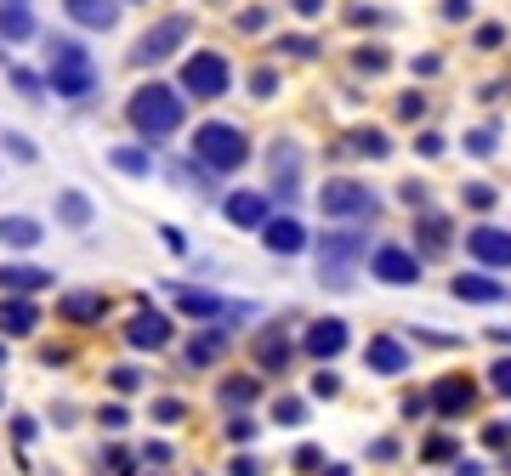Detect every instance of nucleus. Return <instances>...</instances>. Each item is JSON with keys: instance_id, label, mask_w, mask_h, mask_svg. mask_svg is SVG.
<instances>
[{"instance_id": "a18cd8bd", "label": "nucleus", "mask_w": 511, "mask_h": 476, "mask_svg": "<svg viewBox=\"0 0 511 476\" xmlns=\"http://www.w3.org/2000/svg\"><path fill=\"white\" fill-rule=\"evenodd\" d=\"M295 465L313 471V465H324V453H318V448H295Z\"/></svg>"}, {"instance_id": "ea45409f", "label": "nucleus", "mask_w": 511, "mask_h": 476, "mask_svg": "<svg viewBox=\"0 0 511 476\" xmlns=\"http://www.w3.org/2000/svg\"><path fill=\"white\" fill-rule=\"evenodd\" d=\"M12 85H17V91H24V97H40V80H34L29 69H12Z\"/></svg>"}, {"instance_id": "dca6fc26", "label": "nucleus", "mask_w": 511, "mask_h": 476, "mask_svg": "<svg viewBox=\"0 0 511 476\" xmlns=\"http://www.w3.org/2000/svg\"><path fill=\"white\" fill-rule=\"evenodd\" d=\"M222 210H227L233 227H267V199H262V193H233Z\"/></svg>"}, {"instance_id": "1a4fd4ad", "label": "nucleus", "mask_w": 511, "mask_h": 476, "mask_svg": "<svg viewBox=\"0 0 511 476\" xmlns=\"http://www.w3.org/2000/svg\"><path fill=\"white\" fill-rule=\"evenodd\" d=\"M370 272L381 278V284H420V262H415V255L410 250H398V244H381L375 255H370Z\"/></svg>"}, {"instance_id": "a878e982", "label": "nucleus", "mask_w": 511, "mask_h": 476, "mask_svg": "<svg viewBox=\"0 0 511 476\" xmlns=\"http://www.w3.org/2000/svg\"><path fill=\"white\" fill-rule=\"evenodd\" d=\"M415 238H420L426 255H438L443 244H449V222H443V215H420V222H415Z\"/></svg>"}, {"instance_id": "4468645a", "label": "nucleus", "mask_w": 511, "mask_h": 476, "mask_svg": "<svg viewBox=\"0 0 511 476\" xmlns=\"http://www.w3.org/2000/svg\"><path fill=\"white\" fill-rule=\"evenodd\" d=\"M63 12H69L80 29H114L120 24V6H114V0H63Z\"/></svg>"}, {"instance_id": "7c9ffc66", "label": "nucleus", "mask_w": 511, "mask_h": 476, "mask_svg": "<svg viewBox=\"0 0 511 476\" xmlns=\"http://www.w3.org/2000/svg\"><path fill=\"white\" fill-rule=\"evenodd\" d=\"M273 420H279V425H302V420H307V403L279 397V403H273Z\"/></svg>"}, {"instance_id": "37998d69", "label": "nucleus", "mask_w": 511, "mask_h": 476, "mask_svg": "<svg viewBox=\"0 0 511 476\" xmlns=\"http://www.w3.org/2000/svg\"><path fill=\"white\" fill-rule=\"evenodd\" d=\"M483 443H488V448H506V443H511V425H488Z\"/></svg>"}, {"instance_id": "603ef678", "label": "nucleus", "mask_w": 511, "mask_h": 476, "mask_svg": "<svg viewBox=\"0 0 511 476\" xmlns=\"http://www.w3.org/2000/svg\"><path fill=\"white\" fill-rule=\"evenodd\" d=\"M455 476H488V471H483L477 460H455Z\"/></svg>"}, {"instance_id": "f8f14e48", "label": "nucleus", "mask_w": 511, "mask_h": 476, "mask_svg": "<svg viewBox=\"0 0 511 476\" xmlns=\"http://www.w3.org/2000/svg\"><path fill=\"white\" fill-rule=\"evenodd\" d=\"M364 363H370V375H403L410 369V346H403L398 335H375L364 346Z\"/></svg>"}, {"instance_id": "b1692460", "label": "nucleus", "mask_w": 511, "mask_h": 476, "mask_svg": "<svg viewBox=\"0 0 511 476\" xmlns=\"http://www.w3.org/2000/svg\"><path fill=\"white\" fill-rule=\"evenodd\" d=\"M102 312H109V300H102V295H69V300H63V318H74V323H97Z\"/></svg>"}, {"instance_id": "3c124183", "label": "nucleus", "mask_w": 511, "mask_h": 476, "mask_svg": "<svg viewBox=\"0 0 511 476\" xmlns=\"http://www.w3.org/2000/svg\"><path fill=\"white\" fill-rule=\"evenodd\" d=\"M6 148H12L17 159H34V142H24V137H6Z\"/></svg>"}, {"instance_id": "39448f33", "label": "nucleus", "mask_w": 511, "mask_h": 476, "mask_svg": "<svg viewBox=\"0 0 511 476\" xmlns=\"http://www.w3.org/2000/svg\"><path fill=\"white\" fill-rule=\"evenodd\" d=\"M227 80H233V69H227V57H222V52H194V57L182 62V91H188V97H199V102L222 97V91H227Z\"/></svg>"}, {"instance_id": "423d86ee", "label": "nucleus", "mask_w": 511, "mask_h": 476, "mask_svg": "<svg viewBox=\"0 0 511 476\" xmlns=\"http://www.w3.org/2000/svg\"><path fill=\"white\" fill-rule=\"evenodd\" d=\"M318 255H324V284H347V267L364 255V233H324Z\"/></svg>"}, {"instance_id": "72a5a7b5", "label": "nucleus", "mask_w": 511, "mask_h": 476, "mask_svg": "<svg viewBox=\"0 0 511 476\" xmlns=\"http://www.w3.org/2000/svg\"><path fill=\"white\" fill-rule=\"evenodd\" d=\"M488 386H495L500 397H511V357H500L495 369H488Z\"/></svg>"}, {"instance_id": "f704fd0d", "label": "nucleus", "mask_w": 511, "mask_h": 476, "mask_svg": "<svg viewBox=\"0 0 511 476\" xmlns=\"http://www.w3.org/2000/svg\"><path fill=\"white\" fill-rule=\"evenodd\" d=\"M250 91L256 97H273V91H279V74H273V69H256L250 74Z\"/></svg>"}, {"instance_id": "5fc2aeb1", "label": "nucleus", "mask_w": 511, "mask_h": 476, "mask_svg": "<svg viewBox=\"0 0 511 476\" xmlns=\"http://www.w3.org/2000/svg\"><path fill=\"white\" fill-rule=\"evenodd\" d=\"M324 476H347V465H330V471H324Z\"/></svg>"}, {"instance_id": "f257e3e1", "label": "nucleus", "mask_w": 511, "mask_h": 476, "mask_svg": "<svg viewBox=\"0 0 511 476\" xmlns=\"http://www.w3.org/2000/svg\"><path fill=\"white\" fill-rule=\"evenodd\" d=\"M131 125L142 131V142H165L170 131L182 125V97L170 91V85H159V80H148L142 91L131 97Z\"/></svg>"}, {"instance_id": "aec40b11", "label": "nucleus", "mask_w": 511, "mask_h": 476, "mask_svg": "<svg viewBox=\"0 0 511 476\" xmlns=\"http://www.w3.org/2000/svg\"><path fill=\"white\" fill-rule=\"evenodd\" d=\"M222 352H227V335H222V329H205V335L188 340V352H182V357L194 363V369H210V363H217Z\"/></svg>"}, {"instance_id": "e433bc0d", "label": "nucleus", "mask_w": 511, "mask_h": 476, "mask_svg": "<svg viewBox=\"0 0 511 476\" xmlns=\"http://www.w3.org/2000/svg\"><path fill=\"white\" fill-rule=\"evenodd\" d=\"M109 386H114V392H137L142 375H137V369H109Z\"/></svg>"}, {"instance_id": "a211bd4d", "label": "nucleus", "mask_w": 511, "mask_h": 476, "mask_svg": "<svg viewBox=\"0 0 511 476\" xmlns=\"http://www.w3.org/2000/svg\"><path fill=\"white\" fill-rule=\"evenodd\" d=\"M34 323H40V312L29 307L24 295H12V300H0V329L6 335H34Z\"/></svg>"}, {"instance_id": "20e7f679", "label": "nucleus", "mask_w": 511, "mask_h": 476, "mask_svg": "<svg viewBox=\"0 0 511 476\" xmlns=\"http://www.w3.org/2000/svg\"><path fill=\"white\" fill-rule=\"evenodd\" d=\"M318 210L330 215V222H364V215H381V199L364 187V182H330L324 193H318Z\"/></svg>"}, {"instance_id": "4be33fe9", "label": "nucleus", "mask_w": 511, "mask_h": 476, "mask_svg": "<svg viewBox=\"0 0 511 476\" xmlns=\"http://www.w3.org/2000/svg\"><path fill=\"white\" fill-rule=\"evenodd\" d=\"M46 284H52V272H40V267H0V290L29 295V290H46Z\"/></svg>"}, {"instance_id": "c03bdc74", "label": "nucleus", "mask_w": 511, "mask_h": 476, "mask_svg": "<svg viewBox=\"0 0 511 476\" xmlns=\"http://www.w3.org/2000/svg\"><path fill=\"white\" fill-rule=\"evenodd\" d=\"M392 453H398L392 437H375V443H370V460H392Z\"/></svg>"}, {"instance_id": "0eeeda50", "label": "nucleus", "mask_w": 511, "mask_h": 476, "mask_svg": "<svg viewBox=\"0 0 511 476\" xmlns=\"http://www.w3.org/2000/svg\"><path fill=\"white\" fill-rule=\"evenodd\" d=\"M347 340H352V329H347L341 318H318V323H307L302 352H307V357H318V363H335L341 352H347Z\"/></svg>"}, {"instance_id": "9d476101", "label": "nucleus", "mask_w": 511, "mask_h": 476, "mask_svg": "<svg viewBox=\"0 0 511 476\" xmlns=\"http://www.w3.org/2000/svg\"><path fill=\"white\" fill-rule=\"evenodd\" d=\"M426 403H432L443 420H455V414H466V408L477 403V386L466 380V375H449V380H438L432 392H426Z\"/></svg>"}, {"instance_id": "cd10ccee", "label": "nucleus", "mask_w": 511, "mask_h": 476, "mask_svg": "<svg viewBox=\"0 0 511 476\" xmlns=\"http://www.w3.org/2000/svg\"><path fill=\"white\" fill-rule=\"evenodd\" d=\"M290 357H295V346L273 329V335H262V369H290Z\"/></svg>"}, {"instance_id": "bb28decb", "label": "nucleus", "mask_w": 511, "mask_h": 476, "mask_svg": "<svg viewBox=\"0 0 511 476\" xmlns=\"http://www.w3.org/2000/svg\"><path fill=\"white\" fill-rule=\"evenodd\" d=\"M114 170H125V176H148V170H154V154H148V148H114Z\"/></svg>"}, {"instance_id": "58836bf2", "label": "nucleus", "mask_w": 511, "mask_h": 476, "mask_svg": "<svg viewBox=\"0 0 511 476\" xmlns=\"http://www.w3.org/2000/svg\"><path fill=\"white\" fill-rule=\"evenodd\" d=\"M358 69H387V52H381V46H364V52H358Z\"/></svg>"}, {"instance_id": "2eb2a0df", "label": "nucleus", "mask_w": 511, "mask_h": 476, "mask_svg": "<svg viewBox=\"0 0 511 476\" xmlns=\"http://www.w3.org/2000/svg\"><path fill=\"white\" fill-rule=\"evenodd\" d=\"M262 238H267V250H273V255H295V250H307V227L295 222V215H279V222H267Z\"/></svg>"}, {"instance_id": "c9c22d12", "label": "nucleus", "mask_w": 511, "mask_h": 476, "mask_svg": "<svg viewBox=\"0 0 511 476\" xmlns=\"http://www.w3.org/2000/svg\"><path fill=\"white\" fill-rule=\"evenodd\" d=\"M495 142H500V137L488 131V125H483V131H472V137H466V148H472L477 159H483V154H495Z\"/></svg>"}, {"instance_id": "6e6d98bb", "label": "nucleus", "mask_w": 511, "mask_h": 476, "mask_svg": "<svg viewBox=\"0 0 511 476\" xmlns=\"http://www.w3.org/2000/svg\"><path fill=\"white\" fill-rule=\"evenodd\" d=\"M0 363H6V346H0Z\"/></svg>"}, {"instance_id": "8fccbe9b", "label": "nucleus", "mask_w": 511, "mask_h": 476, "mask_svg": "<svg viewBox=\"0 0 511 476\" xmlns=\"http://www.w3.org/2000/svg\"><path fill=\"white\" fill-rule=\"evenodd\" d=\"M12 437H17V443H29V437H34V420L17 414V420H12Z\"/></svg>"}, {"instance_id": "393cba45", "label": "nucleus", "mask_w": 511, "mask_h": 476, "mask_svg": "<svg viewBox=\"0 0 511 476\" xmlns=\"http://www.w3.org/2000/svg\"><path fill=\"white\" fill-rule=\"evenodd\" d=\"M57 215H63V227H92V199H85V193H63L57 199Z\"/></svg>"}, {"instance_id": "79ce46f5", "label": "nucleus", "mask_w": 511, "mask_h": 476, "mask_svg": "<svg viewBox=\"0 0 511 476\" xmlns=\"http://www.w3.org/2000/svg\"><path fill=\"white\" fill-rule=\"evenodd\" d=\"M227 437H233V443H256V420H233Z\"/></svg>"}, {"instance_id": "864d4df0", "label": "nucleus", "mask_w": 511, "mask_h": 476, "mask_svg": "<svg viewBox=\"0 0 511 476\" xmlns=\"http://www.w3.org/2000/svg\"><path fill=\"white\" fill-rule=\"evenodd\" d=\"M295 12H302V17H318V12H324V0H295Z\"/></svg>"}, {"instance_id": "c756f323", "label": "nucleus", "mask_w": 511, "mask_h": 476, "mask_svg": "<svg viewBox=\"0 0 511 476\" xmlns=\"http://www.w3.org/2000/svg\"><path fill=\"white\" fill-rule=\"evenodd\" d=\"M352 148H358V154H375V159H387V137H381V131H352Z\"/></svg>"}, {"instance_id": "473e14b6", "label": "nucleus", "mask_w": 511, "mask_h": 476, "mask_svg": "<svg viewBox=\"0 0 511 476\" xmlns=\"http://www.w3.org/2000/svg\"><path fill=\"white\" fill-rule=\"evenodd\" d=\"M227 476H262V460H256V453H233V460H227Z\"/></svg>"}, {"instance_id": "5701e85b", "label": "nucleus", "mask_w": 511, "mask_h": 476, "mask_svg": "<svg viewBox=\"0 0 511 476\" xmlns=\"http://www.w3.org/2000/svg\"><path fill=\"white\" fill-rule=\"evenodd\" d=\"M177 307H182L188 318H217L227 300H222V295H210V290H177Z\"/></svg>"}, {"instance_id": "f03ea898", "label": "nucleus", "mask_w": 511, "mask_h": 476, "mask_svg": "<svg viewBox=\"0 0 511 476\" xmlns=\"http://www.w3.org/2000/svg\"><path fill=\"white\" fill-rule=\"evenodd\" d=\"M46 74H52V91L69 97V102L97 91V62H92V52H85L80 40H52V69Z\"/></svg>"}, {"instance_id": "f3484780", "label": "nucleus", "mask_w": 511, "mask_h": 476, "mask_svg": "<svg viewBox=\"0 0 511 476\" xmlns=\"http://www.w3.org/2000/svg\"><path fill=\"white\" fill-rule=\"evenodd\" d=\"M455 295L495 307V300H506V284H495V278H483V272H460V278H455Z\"/></svg>"}, {"instance_id": "6e6552de", "label": "nucleus", "mask_w": 511, "mask_h": 476, "mask_svg": "<svg viewBox=\"0 0 511 476\" xmlns=\"http://www.w3.org/2000/svg\"><path fill=\"white\" fill-rule=\"evenodd\" d=\"M182 40H188V17H165V24H154V29L137 40L131 57H137V62H165L170 52L182 46Z\"/></svg>"}, {"instance_id": "49530a36", "label": "nucleus", "mask_w": 511, "mask_h": 476, "mask_svg": "<svg viewBox=\"0 0 511 476\" xmlns=\"http://www.w3.org/2000/svg\"><path fill=\"white\" fill-rule=\"evenodd\" d=\"M500 40H506V29H500V24H488V29H477V46H500Z\"/></svg>"}, {"instance_id": "6ab92c4d", "label": "nucleus", "mask_w": 511, "mask_h": 476, "mask_svg": "<svg viewBox=\"0 0 511 476\" xmlns=\"http://www.w3.org/2000/svg\"><path fill=\"white\" fill-rule=\"evenodd\" d=\"M0 34H6V40H34V12H29V0H6V6H0Z\"/></svg>"}, {"instance_id": "c85d7f7f", "label": "nucleus", "mask_w": 511, "mask_h": 476, "mask_svg": "<svg viewBox=\"0 0 511 476\" xmlns=\"http://www.w3.org/2000/svg\"><path fill=\"white\" fill-rule=\"evenodd\" d=\"M227 408H250L256 403V375H233V380H222V392H217Z\"/></svg>"}, {"instance_id": "4c0bfd02", "label": "nucleus", "mask_w": 511, "mask_h": 476, "mask_svg": "<svg viewBox=\"0 0 511 476\" xmlns=\"http://www.w3.org/2000/svg\"><path fill=\"white\" fill-rule=\"evenodd\" d=\"M466 205H472V210H488V205H495V187L472 182V187H466Z\"/></svg>"}, {"instance_id": "9b49d317", "label": "nucleus", "mask_w": 511, "mask_h": 476, "mask_svg": "<svg viewBox=\"0 0 511 476\" xmlns=\"http://www.w3.org/2000/svg\"><path fill=\"white\" fill-rule=\"evenodd\" d=\"M466 250L483 267H511V233L506 227H472L466 233Z\"/></svg>"}, {"instance_id": "2f4dec72", "label": "nucleus", "mask_w": 511, "mask_h": 476, "mask_svg": "<svg viewBox=\"0 0 511 476\" xmlns=\"http://www.w3.org/2000/svg\"><path fill=\"white\" fill-rule=\"evenodd\" d=\"M455 453H460V448H455V437H449V431H438V437L426 443V460H455Z\"/></svg>"}, {"instance_id": "a19ab883", "label": "nucleus", "mask_w": 511, "mask_h": 476, "mask_svg": "<svg viewBox=\"0 0 511 476\" xmlns=\"http://www.w3.org/2000/svg\"><path fill=\"white\" fill-rule=\"evenodd\" d=\"M335 392H341V380H335L330 369H324V375H318V380H313V397H335Z\"/></svg>"}, {"instance_id": "ddd939ff", "label": "nucleus", "mask_w": 511, "mask_h": 476, "mask_svg": "<svg viewBox=\"0 0 511 476\" xmlns=\"http://www.w3.org/2000/svg\"><path fill=\"white\" fill-rule=\"evenodd\" d=\"M125 340H131L137 352H159V346H170V318L165 312H137L125 323Z\"/></svg>"}, {"instance_id": "7ed1b4c3", "label": "nucleus", "mask_w": 511, "mask_h": 476, "mask_svg": "<svg viewBox=\"0 0 511 476\" xmlns=\"http://www.w3.org/2000/svg\"><path fill=\"white\" fill-rule=\"evenodd\" d=\"M194 159L205 165V170H239L245 159H250V142H245V131L239 125H227V119H210V125H199L194 131Z\"/></svg>"}, {"instance_id": "de8ad7c7", "label": "nucleus", "mask_w": 511, "mask_h": 476, "mask_svg": "<svg viewBox=\"0 0 511 476\" xmlns=\"http://www.w3.org/2000/svg\"><path fill=\"white\" fill-rule=\"evenodd\" d=\"M154 420H182V403H170V397L154 403Z\"/></svg>"}, {"instance_id": "09e8293b", "label": "nucleus", "mask_w": 511, "mask_h": 476, "mask_svg": "<svg viewBox=\"0 0 511 476\" xmlns=\"http://www.w3.org/2000/svg\"><path fill=\"white\" fill-rule=\"evenodd\" d=\"M466 12H472V0H443V17H455V24H460Z\"/></svg>"}, {"instance_id": "412c9836", "label": "nucleus", "mask_w": 511, "mask_h": 476, "mask_svg": "<svg viewBox=\"0 0 511 476\" xmlns=\"http://www.w3.org/2000/svg\"><path fill=\"white\" fill-rule=\"evenodd\" d=\"M0 244L34 250L40 244V222H29V215H0Z\"/></svg>"}]
</instances>
